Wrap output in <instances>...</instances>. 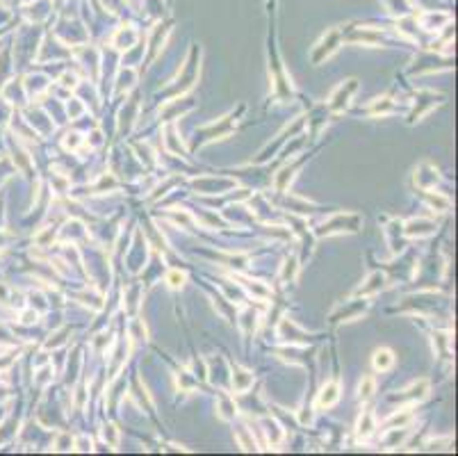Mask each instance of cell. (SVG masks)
Instances as JSON below:
<instances>
[{
  "label": "cell",
  "instance_id": "obj_1",
  "mask_svg": "<svg viewBox=\"0 0 458 456\" xmlns=\"http://www.w3.org/2000/svg\"><path fill=\"white\" fill-rule=\"evenodd\" d=\"M358 89V80H346L344 84H340L338 87V91L330 96V103H328V107L333 110V112H342L346 105H349V98L353 96V91Z\"/></svg>",
  "mask_w": 458,
  "mask_h": 456
},
{
  "label": "cell",
  "instance_id": "obj_9",
  "mask_svg": "<svg viewBox=\"0 0 458 456\" xmlns=\"http://www.w3.org/2000/svg\"><path fill=\"white\" fill-rule=\"evenodd\" d=\"M385 283V276L383 274H372L367 281V285H362L360 290H358V294H374V292H378L381 287H383Z\"/></svg>",
  "mask_w": 458,
  "mask_h": 456
},
{
  "label": "cell",
  "instance_id": "obj_14",
  "mask_svg": "<svg viewBox=\"0 0 458 456\" xmlns=\"http://www.w3.org/2000/svg\"><path fill=\"white\" fill-rule=\"evenodd\" d=\"M410 422V413H394L390 420H388V426H404V424H408Z\"/></svg>",
  "mask_w": 458,
  "mask_h": 456
},
{
  "label": "cell",
  "instance_id": "obj_23",
  "mask_svg": "<svg viewBox=\"0 0 458 456\" xmlns=\"http://www.w3.org/2000/svg\"><path fill=\"white\" fill-rule=\"evenodd\" d=\"M78 142H80V139H78V135H68V139H66V146H68V149H71V146H73V149H75V146H78Z\"/></svg>",
  "mask_w": 458,
  "mask_h": 456
},
{
  "label": "cell",
  "instance_id": "obj_19",
  "mask_svg": "<svg viewBox=\"0 0 458 456\" xmlns=\"http://www.w3.org/2000/svg\"><path fill=\"white\" fill-rule=\"evenodd\" d=\"M132 78H135V73H132L130 68H128V71H123V73H121V80H119V89H123V87L128 89L130 84H132V83H130Z\"/></svg>",
  "mask_w": 458,
  "mask_h": 456
},
{
  "label": "cell",
  "instance_id": "obj_22",
  "mask_svg": "<svg viewBox=\"0 0 458 456\" xmlns=\"http://www.w3.org/2000/svg\"><path fill=\"white\" fill-rule=\"evenodd\" d=\"M78 449H80V452H89V449H91V440H89V438H80V440H78Z\"/></svg>",
  "mask_w": 458,
  "mask_h": 456
},
{
  "label": "cell",
  "instance_id": "obj_10",
  "mask_svg": "<svg viewBox=\"0 0 458 456\" xmlns=\"http://www.w3.org/2000/svg\"><path fill=\"white\" fill-rule=\"evenodd\" d=\"M219 415H221V420H233L235 418V404L230 397L221 395L219 397Z\"/></svg>",
  "mask_w": 458,
  "mask_h": 456
},
{
  "label": "cell",
  "instance_id": "obj_13",
  "mask_svg": "<svg viewBox=\"0 0 458 456\" xmlns=\"http://www.w3.org/2000/svg\"><path fill=\"white\" fill-rule=\"evenodd\" d=\"M372 392H374V379H372V376H365L360 381V388H358V397H360V399H369Z\"/></svg>",
  "mask_w": 458,
  "mask_h": 456
},
{
  "label": "cell",
  "instance_id": "obj_15",
  "mask_svg": "<svg viewBox=\"0 0 458 456\" xmlns=\"http://www.w3.org/2000/svg\"><path fill=\"white\" fill-rule=\"evenodd\" d=\"M237 438H240V445H242L244 449H246V452H253V449H256V440H253V438H248L244 429H240V434H237Z\"/></svg>",
  "mask_w": 458,
  "mask_h": 456
},
{
  "label": "cell",
  "instance_id": "obj_4",
  "mask_svg": "<svg viewBox=\"0 0 458 456\" xmlns=\"http://www.w3.org/2000/svg\"><path fill=\"white\" fill-rule=\"evenodd\" d=\"M251 386H253V374L248 372V370L235 367L233 370V388L237 390V392H246Z\"/></svg>",
  "mask_w": 458,
  "mask_h": 456
},
{
  "label": "cell",
  "instance_id": "obj_7",
  "mask_svg": "<svg viewBox=\"0 0 458 456\" xmlns=\"http://www.w3.org/2000/svg\"><path fill=\"white\" fill-rule=\"evenodd\" d=\"M374 415L372 413H362L360 420H358V424H356V434H358V438H367L372 431H374Z\"/></svg>",
  "mask_w": 458,
  "mask_h": 456
},
{
  "label": "cell",
  "instance_id": "obj_8",
  "mask_svg": "<svg viewBox=\"0 0 458 456\" xmlns=\"http://www.w3.org/2000/svg\"><path fill=\"white\" fill-rule=\"evenodd\" d=\"M433 228H436L433 224L417 219V221H410V224H408L406 233H408V235H417V237H422V235H431V233H433Z\"/></svg>",
  "mask_w": 458,
  "mask_h": 456
},
{
  "label": "cell",
  "instance_id": "obj_20",
  "mask_svg": "<svg viewBox=\"0 0 458 456\" xmlns=\"http://www.w3.org/2000/svg\"><path fill=\"white\" fill-rule=\"evenodd\" d=\"M294 271H296V260L290 258V260L285 262V276H294Z\"/></svg>",
  "mask_w": 458,
  "mask_h": 456
},
{
  "label": "cell",
  "instance_id": "obj_6",
  "mask_svg": "<svg viewBox=\"0 0 458 456\" xmlns=\"http://www.w3.org/2000/svg\"><path fill=\"white\" fill-rule=\"evenodd\" d=\"M372 363H374L376 370H390L392 363H394V356H392L390 349H376L374 352V358H372Z\"/></svg>",
  "mask_w": 458,
  "mask_h": 456
},
{
  "label": "cell",
  "instance_id": "obj_17",
  "mask_svg": "<svg viewBox=\"0 0 458 456\" xmlns=\"http://www.w3.org/2000/svg\"><path fill=\"white\" fill-rule=\"evenodd\" d=\"M166 283L171 285V287H182V283H185V274H180V271H171V274L166 276Z\"/></svg>",
  "mask_w": 458,
  "mask_h": 456
},
{
  "label": "cell",
  "instance_id": "obj_5",
  "mask_svg": "<svg viewBox=\"0 0 458 456\" xmlns=\"http://www.w3.org/2000/svg\"><path fill=\"white\" fill-rule=\"evenodd\" d=\"M338 41H340V37H338V32H328V37L322 41V48L315 52V62H322L324 60V55L328 57L330 52L338 48Z\"/></svg>",
  "mask_w": 458,
  "mask_h": 456
},
{
  "label": "cell",
  "instance_id": "obj_12",
  "mask_svg": "<svg viewBox=\"0 0 458 456\" xmlns=\"http://www.w3.org/2000/svg\"><path fill=\"white\" fill-rule=\"evenodd\" d=\"M447 21H449V16H447V14H438V16H433V14H431V18H428V21H422V25H424V30H431V32H433V30H440V23H447Z\"/></svg>",
  "mask_w": 458,
  "mask_h": 456
},
{
  "label": "cell",
  "instance_id": "obj_2",
  "mask_svg": "<svg viewBox=\"0 0 458 456\" xmlns=\"http://www.w3.org/2000/svg\"><path fill=\"white\" fill-rule=\"evenodd\" d=\"M428 392V381L426 379H420L417 383H413L408 390H404V392H399L394 399L397 402H406V399H410V404H415V402H420V399H424Z\"/></svg>",
  "mask_w": 458,
  "mask_h": 456
},
{
  "label": "cell",
  "instance_id": "obj_3",
  "mask_svg": "<svg viewBox=\"0 0 458 456\" xmlns=\"http://www.w3.org/2000/svg\"><path fill=\"white\" fill-rule=\"evenodd\" d=\"M340 399V386L335 381H328L326 386L322 388L319 397H317V408H324V406H333L335 402Z\"/></svg>",
  "mask_w": 458,
  "mask_h": 456
},
{
  "label": "cell",
  "instance_id": "obj_21",
  "mask_svg": "<svg viewBox=\"0 0 458 456\" xmlns=\"http://www.w3.org/2000/svg\"><path fill=\"white\" fill-rule=\"evenodd\" d=\"M57 449H62V452H64V449H71V438H68V436H62L60 442H57Z\"/></svg>",
  "mask_w": 458,
  "mask_h": 456
},
{
  "label": "cell",
  "instance_id": "obj_16",
  "mask_svg": "<svg viewBox=\"0 0 458 456\" xmlns=\"http://www.w3.org/2000/svg\"><path fill=\"white\" fill-rule=\"evenodd\" d=\"M103 438H105V440L110 442L112 447L116 445V442H119V434H116V429H114L112 424H107L105 429H103Z\"/></svg>",
  "mask_w": 458,
  "mask_h": 456
},
{
  "label": "cell",
  "instance_id": "obj_11",
  "mask_svg": "<svg viewBox=\"0 0 458 456\" xmlns=\"http://www.w3.org/2000/svg\"><path fill=\"white\" fill-rule=\"evenodd\" d=\"M135 39H137L135 32H128V34H126V32L121 30L119 34L114 37V46H116V48H130V46L135 44Z\"/></svg>",
  "mask_w": 458,
  "mask_h": 456
},
{
  "label": "cell",
  "instance_id": "obj_18",
  "mask_svg": "<svg viewBox=\"0 0 458 456\" xmlns=\"http://www.w3.org/2000/svg\"><path fill=\"white\" fill-rule=\"evenodd\" d=\"M428 199V203L433 205V208H438V210H447L449 208V201L444 199V196H426Z\"/></svg>",
  "mask_w": 458,
  "mask_h": 456
},
{
  "label": "cell",
  "instance_id": "obj_24",
  "mask_svg": "<svg viewBox=\"0 0 458 456\" xmlns=\"http://www.w3.org/2000/svg\"><path fill=\"white\" fill-rule=\"evenodd\" d=\"M62 80H64V84H66V87H73V84H75V78H73V75H64V78H62Z\"/></svg>",
  "mask_w": 458,
  "mask_h": 456
}]
</instances>
